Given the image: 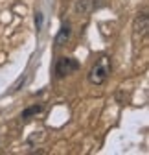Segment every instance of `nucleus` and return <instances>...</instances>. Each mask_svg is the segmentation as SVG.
<instances>
[{"label": "nucleus", "mask_w": 149, "mask_h": 155, "mask_svg": "<svg viewBox=\"0 0 149 155\" xmlns=\"http://www.w3.org/2000/svg\"><path fill=\"white\" fill-rule=\"evenodd\" d=\"M109 74H110V59L109 57H100L88 72V83L90 85H103L107 81Z\"/></svg>", "instance_id": "f257e3e1"}, {"label": "nucleus", "mask_w": 149, "mask_h": 155, "mask_svg": "<svg viewBox=\"0 0 149 155\" xmlns=\"http://www.w3.org/2000/svg\"><path fill=\"white\" fill-rule=\"evenodd\" d=\"M78 68H79V63L74 57H61L55 63V74H57V78H65L72 72H76Z\"/></svg>", "instance_id": "f03ea898"}, {"label": "nucleus", "mask_w": 149, "mask_h": 155, "mask_svg": "<svg viewBox=\"0 0 149 155\" xmlns=\"http://www.w3.org/2000/svg\"><path fill=\"white\" fill-rule=\"evenodd\" d=\"M68 37H70V24H63L59 33H57V37H55V45H57V46L65 45L68 41Z\"/></svg>", "instance_id": "7ed1b4c3"}, {"label": "nucleus", "mask_w": 149, "mask_h": 155, "mask_svg": "<svg viewBox=\"0 0 149 155\" xmlns=\"http://www.w3.org/2000/svg\"><path fill=\"white\" fill-rule=\"evenodd\" d=\"M41 111H43V105H41V104H39V105H37V104H35V105H31V107H28L26 111H22V114H21V116H22V118H30V116H31V114H39Z\"/></svg>", "instance_id": "20e7f679"}, {"label": "nucleus", "mask_w": 149, "mask_h": 155, "mask_svg": "<svg viewBox=\"0 0 149 155\" xmlns=\"http://www.w3.org/2000/svg\"><path fill=\"white\" fill-rule=\"evenodd\" d=\"M35 24H37V31H39L41 26H43V13H41V11L35 13Z\"/></svg>", "instance_id": "39448f33"}]
</instances>
